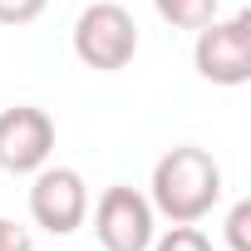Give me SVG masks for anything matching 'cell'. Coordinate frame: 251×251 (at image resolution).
Segmentation results:
<instances>
[{
    "label": "cell",
    "mask_w": 251,
    "mask_h": 251,
    "mask_svg": "<svg viewBox=\"0 0 251 251\" xmlns=\"http://www.w3.org/2000/svg\"><path fill=\"white\" fill-rule=\"evenodd\" d=\"M153 212L168 222H202L222 202V168L207 148H168L153 163Z\"/></svg>",
    "instance_id": "obj_1"
},
{
    "label": "cell",
    "mask_w": 251,
    "mask_h": 251,
    "mask_svg": "<svg viewBox=\"0 0 251 251\" xmlns=\"http://www.w3.org/2000/svg\"><path fill=\"white\" fill-rule=\"evenodd\" d=\"M74 54L79 64L113 74V69H128L138 54V25L133 15L118 5V0H99L74 20Z\"/></svg>",
    "instance_id": "obj_2"
},
{
    "label": "cell",
    "mask_w": 251,
    "mask_h": 251,
    "mask_svg": "<svg viewBox=\"0 0 251 251\" xmlns=\"http://www.w3.org/2000/svg\"><path fill=\"white\" fill-rule=\"evenodd\" d=\"M192 64L207 84L241 89L251 79V10H236L231 20H207L197 30Z\"/></svg>",
    "instance_id": "obj_3"
},
{
    "label": "cell",
    "mask_w": 251,
    "mask_h": 251,
    "mask_svg": "<svg viewBox=\"0 0 251 251\" xmlns=\"http://www.w3.org/2000/svg\"><path fill=\"white\" fill-rule=\"evenodd\" d=\"M158 231V212L138 187H103L94 207V236L103 251H148Z\"/></svg>",
    "instance_id": "obj_4"
},
{
    "label": "cell",
    "mask_w": 251,
    "mask_h": 251,
    "mask_svg": "<svg viewBox=\"0 0 251 251\" xmlns=\"http://www.w3.org/2000/svg\"><path fill=\"white\" fill-rule=\"evenodd\" d=\"M30 217L35 226H45L50 236H69L84 226L89 217V187L74 168H40L35 173V187H30Z\"/></svg>",
    "instance_id": "obj_5"
},
{
    "label": "cell",
    "mask_w": 251,
    "mask_h": 251,
    "mask_svg": "<svg viewBox=\"0 0 251 251\" xmlns=\"http://www.w3.org/2000/svg\"><path fill=\"white\" fill-rule=\"evenodd\" d=\"M54 153V118L35 103H15L0 113V168L5 173H40Z\"/></svg>",
    "instance_id": "obj_6"
},
{
    "label": "cell",
    "mask_w": 251,
    "mask_h": 251,
    "mask_svg": "<svg viewBox=\"0 0 251 251\" xmlns=\"http://www.w3.org/2000/svg\"><path fill=\"white\" fill-rule=\"evenodd\" d=\"M153 10L173 30H202L207 20H217V0H153Z\"/></svg>",
    "instance_id": "obj_7"
},
{
    "label": "cell",
    "mask_w": 251,
    "mask_h": 251,
    "mask_svg": "<svg viewBox=\"0 0 251 251\" xmlns=\"http://www.w3.org/2000/svg\"><path fill=\"white\" fill-rule=\"evenodd\" d=\"M148 251H212L207 231H197V222H173Z\"/></svg>",
    "instance_id": "obj_8"
},
{
    "label": "cell",
    "mask_w": 251,
    "mask_h": 251,
    "mask_svg": "<svg viewBox=\"0 0 251 251\" xmlns=\"http://www.w3.org/2000/svg\"><path fill=\"white\" fill-rule=\"evenodd\" d=\"M226 246L231 251H251V202H236L226 212Z\"/></svg>",
    "instance_id": "obj_9"
},
{
    "label": "cell",
    "mask_w": 251,
    "mask_h": 251,
    "mask_svg": "<svg viewBox=\"0 0 251 251\" xmlns=\"http://www.w3.org/2000/svg\"><path fill=\"white\" fill-rule=\"evenodd\" d=\"M50 0H0V25H30L45 15Z\"/></svg>",
    "instance_id": "obj_10"
},
{
    "label": "cell",
    "mask_w": 251,
    "mask_h": 251,
    "mask_svg": "<svg viewBox=\"0 0 251 251\" xmlns=\"http://www.w3.org/2000/svg\"><path fill=\"white\" fill-rule=\"evenodd\" d=\"M0 251H35V236H30L20 222L0 217Z\"/></svg>",
    "instance_id": "obj_11"
}]
</instances>
